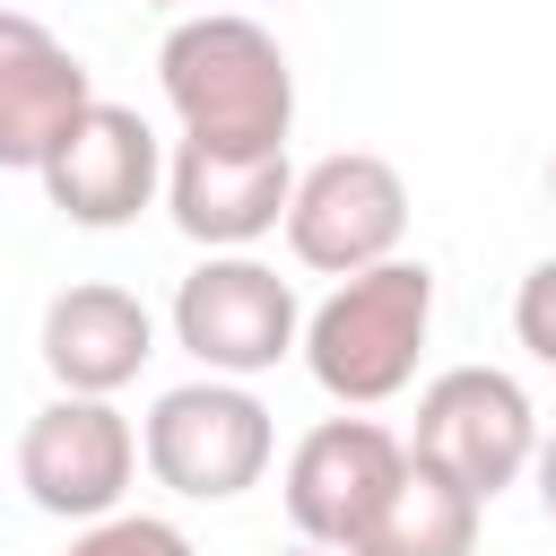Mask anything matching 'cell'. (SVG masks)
<instances>
[{"instance_id":"2","label":"cell","mask_w":556,"mask_h":556,"mask_svg":"<svg viewBox=\"0 0 556 556\" xmlns=\"http://www.w3.org/2000/svg\"><path fill=\"white\" fill-rule=\"evenodd\" d=\"M426 330H434V269L426 261H382V269H356L339 278L313 313H304V374L339 400V408H382L417 382V356H426Z\"/></svg>"},{"instance_id":"7","label":"cell","mask_w":556,"mask_h":556,"mask_svg":"<svg viewBox=\"0 0 556 556\" xmlns=\"http://www.w3.org/2000/svg\"><path fill=\"white\" fill-rule=\"evenodd\" d=\"M130 478H139V426H130L113 400L52 391V400L26 417V434H17V486H26V504L52 513V521H78V530H87V521L122 513Z\"/></svg>"},{"instance_id":"8","label":"cell","mask_w":556,"mask_h":556,"mask_svg":"<svg viewBox=\"0 0 556 556\" xmlns=\"http://www.w3.org/2000/svg\"><path fill=\"white\" fill-rule=\"evenodd\" d=\"M400 469H408V443L382 417H321L287 452V486H278L295 539L321 547V556H356V539L374 530V513L400 486Z\"/></svg>"},{"instance_id":"5","label":"cell","mask_w":556,"mask_h":556,"mask_svg":"<svg viewBox=\"0 0 556 556\" xmlns=\"http://www.w3.org/2000/svg\"><path fill=\"white\" fill-rule=\"evenodd\" d=\"M165 330H174V348L200 374L252 382V374H269V365L295 356L304 304H295V287L269 261H252V252H200V269H182V287L165 304Z\"/></svg>"},{"instance_id":"4","label":"cell","mask_w":556,"mask_h":556,"mask_svg":"<svg viewBox=\"0 0 556 556\" xmlns=\"http://www.w3.org/2000/svg\"><path fill=\"white\" fill-rule=\"evenodd\" d=\"M400 443H408V460L434 469L443 486L495 504V495L521 486L530 460H539V408H530V391H521L504 365H452V374H434V382L417 391V417H408Z\"/></svg>"},{"instance_id":"18","label":"cell","mask_w":556,"mask_h":556,"mask_svg":"<svg viewBox=\"0 0 556 556\" xmlns=\"http://www.w3.org/2000/svg\"><path fill=\"white\" fill-rule=\"evenodd\" d=\"M278 556H321V547H304V539H295V547H278Z\"/></svg>"},{"instance_id":"11","label":"cell","mask_w":556,"mask_h":556,"mask_svg":"<svg viewBox=\"0 0 556 556\" xmlns=\"http://www.w3.org/2000/svg\"><path fill=\"white\" fill-rule=\"evenodd\" d=\"M35 356H43V374H52L61 391L113 400V391H130L139 365L156 356V313H148L130 287H113V278H78V287H61V295L43 304Z\"/></svg>"},{"instance_id":"14","label":"cell","mask_w":556,"mask_h":556,"mask_svg":"<svg viewBox=\"0 0 556 556\" xmlns=\"http://www.w3.org/2000/svg\"><path fill=\"white\" fill-rule=\"evenodd\" d=\"M70 556H200V547H191V530L165 521V513H104V521H87V530L70 539Z\"/></svg>"},{"instance_id":"6","label":"cell","mask_w":556,"mask_h":556,"mask_svg":"<svg viewBox=\"0 0 556 556\" xmlns=\"http://www.w3.org/2000/svg\"><path fill=\"white\" fill-rule=\"evenodd\" d=\"M278 226H287L295 269H321V278L382 269L408 243V174L391 156H374V148H339V156L295 174Z\"/></svg>"},{"instance_id":"15","label":"cell","mask_w":556,"mask_h":556,"mask_svg":"<svg viewBox=\"0 0 556 556\" xmlns=\"http://www.w3.org/2000/svg\"><path fill=\"white\" fill-rule=\"evenodd\" d=\"M513 339H521L539 365H556V252L530 261V278L513 287Z\"/></svg>"},{"instance_id":"19","label":"cell","mask_w":556,"mask_h":556,"mask_svg":"<svg viewBox=\"0 0 556 556\" xmlns=\"http://www.w3.org/2000/svg\"><path fill=\"white\" fill-rule=\"evenodd\" d=\"M547 200H556V156H547Z\"/></svg>"},{"instance_id":"1","label":"cell","mask_w":556,"mask_h":556,"mask_svg":"<svg viewBox=\"0 0 556 556\" xmlns=\"http://www.w3.org/2000/svg\"><path fill=\"white\" fill-rule=\"evenodd\" d=\"M156 87L200 148H287L295 130V70L278 35L243 9H191L156 43Z\"/></svg>"},{"instance_id":"3","label":"cell","mask_w":556,"mask_h":556,"mask_svg":"<svg viewBox=\"0 0 556 556\" xmlns=\"http://www.w3.org/2000/svg\"><path fill=\"white\" fill-rule=\"evenodd\" d=\"M139 460L182 504H235V495H252L269 478L278 426H269V408H261L252 382L191 374V382L156 391V408L139 417Z\"/></svg>"},{"instance_id":"10","label":"cell","mask_w":556,"mask_h":556,"mask_svg":"<svg viewBox=\"0 0 556 556\" xmlns=\"http://www.w3.org/2000/svg\"><path fill=\"white\" fill-rule=\"evenodd\" d=\"M287 191H295L287 148H200V139H174V156H165V217L200 252H252L261 235H278Z\"/></svg>"},{"instance_id":"13","label":"cell","mask_w":556,"mask_h":556,"mask_svg":"<svg viewBox=\"0 0 556 556\" xmlns=\"http://www.w3.org/2000/svg\"><path fill=\"white\" fill-rule=\"evenodd\" d=\"M478 521H486L478 495H460V486H443L434 469L408 460L400 486L382 495L374 530L356 539V556H478Z\"/></svg>"},{"instance_id":"12","label":"cell","mask_w":556,"mask_h":556,"mask_svg":"<svg viewBox=\"0 0 556 556\" xmlns=\"http://www.w3.org/2000/svg\"><path fill=\"white\" fill-rule=\"evenodd\" d=\"M96 104L87 61L26 9H0V165L35 174L52 156V139Z\"/></svg>"},{"instance_id":"16","label":"cell","mask_w":556,"mask_h":556,"mask_svg":"<svg viewBox=\"0 0 556 556\" xmlns=\"http://www.w3.org/2000/svg\"><path fill=\"white\" fill-rule=\"evenodd\" d=\"M530 486H539V513H547V530H556V426L539 434V460H530Z\"/></svg>"},{"instance_id":"17","label":"cell","mask_w":556,"mask_h":556,"mask_svg":"<svg viewBox=\"0 0 556 556\" xmlns=\"http://www.w3.org/2000/svg\"><path fill=\"white\" fill-rule=\"evenodd\" d=\"M148 9H182V17H191V9H200V0H148Z\"/></svg>"},{"instance_id":"9","label":"cell","mask_w":556,"mask_h":556,"mask_svg":"<svg viewBox=\"0 0 556 556\" xmlns=\"http://www.w3.org/2000/svg\"><path fill=\"white\" fill-rule=\"evenodd\" d=\"M35 182H43V200H52L70 226L113 235V226H130L139 208L165 200V139H156L130 104L96 96V104L52 139V156L35 165Z\"/></svg>"}]
</instances>
